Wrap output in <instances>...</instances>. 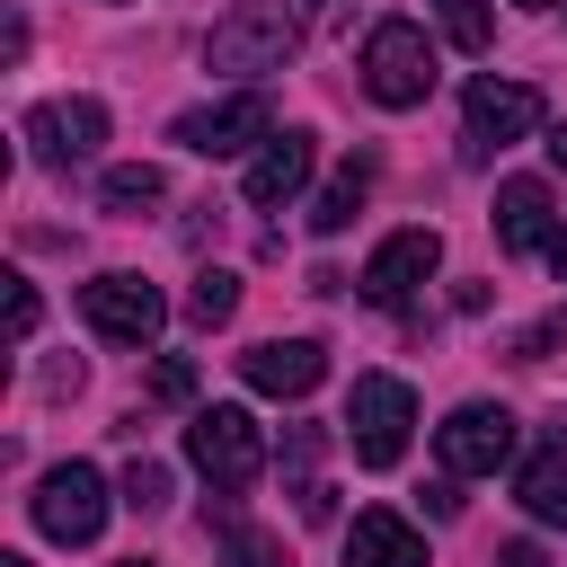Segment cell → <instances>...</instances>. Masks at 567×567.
<instances>
[{
    "label": "cell",
    "mask_w": 567,
    "mask_h": 567,
    "mask_svg": "<svg viewBox=\"0 0 567 567\" xmlns=\"http://www.w3.org/2000/svg\"><path fill=\"white\" fill-rule=\"evenodd\" d=\"M292 44H301L292 0H239L230 18H213V35H204V71H221V80H266V71L292 62Z\"/></svg>",
    "instance_id": "obj_1"
},
{
    "label": "cell",
    "mask_w": 567,
    "mask_h": 567,
    "mask_svg": "<svg viewBox=\"0 0 567 567\" xmlns=\"http://www.w3.org/2000/svg\"><path fill=\"white\" fill-rule=\"evenodd\" d=\"M186 461L213 478V496H239V487H257V470H266V434H257V416L248 408H195V425H186Z\"/></svg>",
    "instance_id": "obj_2"
},
{
    "label": "cell",
    "mask_w": 567,
    "mask_h": 567,
    "mask_svg": "<svg viewBox=\"0 0 567 567\" xmlns=\"http://www.w3.org/2000/svg\"><path fill=\"white\" fill-rule=\"evenodd\" d=\"M363 89H372V106H425V89H434V44H425V27L416 18H381L372 35H363Z\"/></svg>",
    "instance_id": "obj_3"
},
{
    "label": "cell",
    "mask_w": 567,
    "mask_h": 567,
    "mask_svg": "<svg viewBox=\"0 0 567 567\" xmlns=\"http://www.w3.org/2000/svg\"><path fill=\"white\" fill-rule=\"evenodd\" d=\"M408 425H416V390H408L399 372H363L354 399H346V443H354V461H363V470H399Z\"/></svg>",
    "instance_id": "obj_4"
},
{
    "label": "cell",
    "mask_w": 567,
    "mask_h": 567,
    "mask_svg": "<svg viewBox=\"0 0 567 567\" xmlns=\"http://www.w3.org/2000/svg\"><path fill=\"white\" fill-rule=\"evenodd\" d=\"M168 142H186L195 159H230V151H248V142H275V106H266L257 89H230V97H213V106H186V115L168 124Z\"/></svg>",
    "instance_id": "obj_5"
},
{
    "label": "cell",
    "mask_w": 567,
    "mask_h": 567,
    "mask_svg": "<svg viewBox=\"0 0 567 567\" xmlns=\"http://www.w3.org/2000/svg\"><path fill=\"white\" fill-rule=\"evenodd\" d=\"M35 532L62 540V549H89V540L106 532V478H97L89 461L44 470V487H35Z\"/></svg>",
    "instance_id": "obj_6"
},
{
    "label": "cell",
    "mask_w": 567,
    "mask_h": 567,
    "mask_svg": "<svg viewBox=\"0 0 567 567\" xmlns=\"http://www.w3.org/2000/svg\"><path fill=\"white\" fill-rule=\"evenodd\" d=\"M80 319H89L106 346H151V337L168 328V301H159V284H142V275H97V284H80Z\"/></svg>",
    "instance_id": "obj_7"
},
{
    "label": "cell",
    "mask_w": 567,
    "mask_h": 567,
    "mask_svg": "<svg viewBox=\"0 0 567 567\" xmlns=\"http://www.w3.org/2000/svg\"><path fill=\"white\" fill-rule=\"evenodd\" d=\"M532 124H540V89H523V80H470V97H461V151L470 159L523 142Z\"/></svg>",
    "instance_id": "obj_8"
},
{
    "label": "cell",
    "mask_w": 567,
    "mask_h": 567,
    "mask_svg": "<svg viewBox=\"0 0 567 567\" xmlns=\"http://www.w3.org/2000/svg\"><path fill=\"white\" fill-rule=\"evenodd\" d=\"M434 452H443L452 478H487V470L514 461V416L487 408V399H470V408H452V416L434 425Z\"/></svg>",
    "instance_id": "obj_9"
},
{
    "label": "cell",
    "mask_w": 567,
    "mask_h": 567,
    "mask_svg": "<svg viewBox=\"0 0 567 567\" xmlns=\"http://www.w3.org/2000/svg\"><path fill=\"white\" fill-rule=\"evenodd\" d=\"M434 266H443V239L416 221V230H390V239L363 257V284H354V292H363L372 310H399V301H408V292H416Z\"/></svg>",
    "instance_id": "obj_10"
},
{
    "label": "cell",
    "mask_w": 567,
    "mask_h": 567,
    "mask_svg": "<svg viewBox=\"0 0 567 567\" xmlns=\"http://www.w3.org/2000/svg\"><path fill=\"white\" fill-rule=\"evenodd\" d=\"M239 381L266 390V399H310L328 381V346L319 337H266V346L239 354Z\"/></svg>",
    "instance_id": "obj_11"
},
{
    "label": "cell",
    "mask_w": 567,
    "mask_h": 567,
    "mask_svg": "<svg viewBox=\"0 0 567 567\" xmlns=\"http://www.w3.org/2000/svg\"><path fill=\"white\" fill-rule=\"evenodd\" d=\"M97 142H106V106H97V97H53V106H35V115H27V151H35L44 168L89 159Z\"/></svg>",
    "instance_id": "obj_12"
},
{
    "label": "cell",
    "mask_w": 567,
    "mask_h": 567,
    "mask_svg": "<svg viewBox=\"0 0 567 567\" xmlns=\"http://www.w3.org/2000/svg\"><path fill=\"white\" fill-rule=\"evenodd\" d=\"M310 159H319V151H310V133H275V142H266V151L248 159L239 195H248L257 213H275V204H292V195L310 186Z\"/></svg>",
    "instance_id": "obj_13"
},
{
    "label": "cell",
    "mask_w": 567,
    "mask_h": 567,
    "mask_svg": "<svg viewBox=\"0 0 567 567\" xmlns=\"http://www.w3.org/2000/svg\"><path fill=\"white\" fill-rule=\"evenodd\" d=\"M558 239V213H549V186L540 177H505L496 186V248L505 257H532Z\"/></svg>",
    "instance_id": "obj_14"
},
{
    "label": "cell",
    "mask_w": 567,
    "mask_h": 567,
    "mask_svg": "<svg viewBox=\"0 0 567 567\" xmlns=\"http://www.w3.org/2000/svg\"><path fill=\"white\" fill-rule=\"evenodd\" d=\"M346 567H425V540H416L399 514L363 505V514H354V532H346Z\"/></svg>",
    "instance_id": "obj_15"
},
{
    "label": "cell",
    "mask_w": 567,
    "mask_h": 567,
    "mask_svg": "<svg viewBox=\"0 0 567 567\" xmlns=\"http://www.w3.org/2000/svg\"><path fill=\"white\" fill-rule=\"evenodd\" d=\"M514 496H523V514H532V523H567V443H558V434H549V443H532V461H523Z\"/></svg>",
    "instance_id": "obj_16"
},
{
    "label": "cell",
    "mask_w": 567,
    "mask_h": 567,
    "mask_svg": "<svg viewBox=\"0 0 567 567\" xmlns=\"http://www.w3.org/2000/svg\"><path fill=\"white\" fill-rule=\"evenodd\" d=\"M363 195H372V159H346V168L319 186V204H310V230H319V239H337V230L363 213Z\"/></svg>",
    "instance_id": "obj_17"
},
{
    "label": "cell",
    "mask_w": 567,
    "mask_h": 567,
    "mask_svg": "<svg viewBox=\"0 0 567 567\" xmlns=\"http://www.w3.org/2000/svg\"><path fill=\"white\" fill-rule=\"evenodd\" d=\"M159 195H168V177H159L151 159H133V168H106V177H97V204H106V213H142V204H159Z\"/></svg>",
    "instance_id": "obj_18"
},
{
    "label": "cell",
    "mask_w": 567,
    "mask_h": 567,
    "mask_svg": "<svg viewBox=\"0 0 567 567\" xmlns=\"http://www.w3.org/2000/svg\"><path fill=\"white\" fill-rule=\"evenodd\" d=\"M230 310H239V275H230V266H204L195 292H186V319H195V328H221Z\"/></svg>",
    "instance_id": "obj_19"
},
{
    "label": "cell",
    "mask_w": 567,
    "mask_h": 567,
    "mask_svg": "<svg viewBox=\"0 0 567 567\" xmlns=\"http://www.w3.org/2000/svg\"><path fill=\"white\" fill-rule=\"evenodd\" d=\"M443 9V35L461 44V53H487L496 44V18H487V0H434Z\"/></svg>",
    "instance_id": "obj_20"
},
{
    "label": "cell",
    "mask_w": 567,
    "mask_h": 567,
    "mask_svg": "<svg viewBox=\"0 0 567 567\" xmlns=\"http://www.w3.org/2000/svg\"><path fill=\"white\" fill-rule=\"evenodd\" d=\"M124 505H133V514H168V470H159V461H133V470H124Z\"/></svg>",
    "instance_id": "obj_21"
},
{
    "label": "cell",
    "mask_w": 567,
    "mask_h": 567,
    "mask_svg": "<svg viewBox=\"0 0 567 567\" xmlns=\"http://www.w3.org/2000/svg\"><path fill=\"white\" fill-rule=\"evenodd\" d=\"M558 346H567V310H549L540 328H523V337H514V363H549Z\"/></svg>",
    "instance_id": "obj_22"
},
{
    "label": "cell",
    "mask_w": 567,
    "mask_h": 567,
    "mask_svg": "<svg viewBox=\"0 0 567 567\" xmlns=\"http://www.w3.org/2000/svg\"><path fill=\"white\" fill-rule=\"evenodd\" d=\"M230 567H292V558H284V540H266V532H239V523H230Z\"/></svg>",
    "instance_id": "obj_23"
},
{
    "label": "cell",
    "mask_w": 567,
    "mask_h": 567,
    "mask_svg": "<svg viewBox=\"0 0 567 567\" xmlns=\"http://www.w3.org/2000/svg\"><path fill=\"white\" fill-rule=\"evenodd\" d=\"M151 399H195V363H186V354H168V363L151 372Z\"/></svg>",
    "instance_id": "obj_24"
},
{
    "label": "cell",
    "mask_w": 567,
    "mask_h": 567,
    "mask_svg": "<svg viewBox=\"0 0 567 567\" xmlns=\"http://www.w3.org/2000/svg\"><path fill=\"white\" fill-rule=\"evenodd\" d=\"M9 337H18V346L35 337V284H9Z\"/></svg>",
    "instance_id": "obj_25"
},
{
    "label": "cell",
    "mask_w": 567,
    "mask_h": 567,
    "mask_svg": "<svg viewBox=\"0 0 567 567\" xmlns=\"http://www.w3.org/2000/svg\"><path fill=\"white\" fill-rule=\"evenodd\" d=\"M496 567H549V549H540V540H505V549H496Z\"/></svg>",
    "instance_id": "obj_26"
},
{
    "label": "cell",
    "mask_w": 567,
    "mask_h": 567,
    "mask_svg": "<svg viewBox=\"0 0 567 567\" xmlns=\"http://www.w3.org/2000/svg\"><path fill=\"white\" fill-rule=\"evenodd\" d=\"M549 266H558V284H567V230H558V239H549Z\"/></svg>",
    "instance_id": "obj_27"
},
{
    "label": "cell",
    "mask_w": 567,
    "mask_h": 567,
    "mask_svg": "<svg viewBox=\"0 0 567 567\" xmlns=\"http://www.w3.org/2000/svg\"><path fill=\"white\" fill-rule=\"evenodd\" d=\"M549 159H558V168H567V124H558V133H549Z\"/></svg>",
    "instance_id": "obj_28"
},
{
    "label": "cell",
    "mask_w": 567,
    "mask_h": 567,
    "mask_svg": "<svg viewBox=\"0 0 567 567\" xmlns=\"http://www.w3.org/2000/svg\"><path fill=\"white\" fill-rule=\"evenodd\" d=\"M514 9H549V0H514Z\"/></svg>",
    "instance_id": "obj_29"
},
{
    "label": "cell",
    "mask_w": 567,
    "mask_h": 567,
    "mask_svg": "<svg viewBox=\"0 0 567 567\" xmlns=\"http://www.w3.org/2000/svg\"><path fill=\"white\" fill-rule=\"evenodd\" d=\"M0 567H27V558H0Z\"/></svg>",
    "instance_id": "obj_30"
},
{
    "label": "cell",
    "mask_w": 567,
    "mask_h": 567,
    "mask_svg": "<svg viewBox=\"0 0 567 567\" xmlns=\"http://www.w3.org/2000/svg\"><path fill=\"white\" fill-rule=\"evenodd\" d=\"M124 567H151V558H124Z\"/></svg>",
    "instance_id": "obj_31"
}]
</instances>
